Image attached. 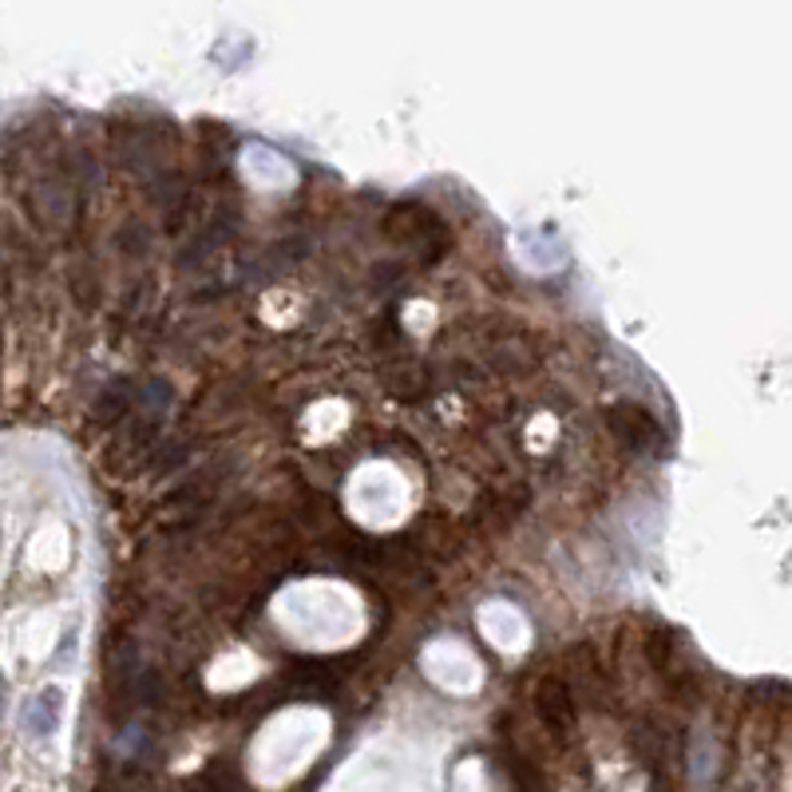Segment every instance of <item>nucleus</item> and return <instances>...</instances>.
Returning a JSON list of instances; mask_svg holds the SVG:
<instances>
[]
</instances>
